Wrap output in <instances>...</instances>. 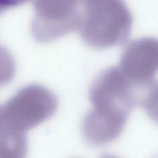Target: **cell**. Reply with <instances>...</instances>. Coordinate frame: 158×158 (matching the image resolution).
<instances>
[{
    "label": "cell",
    "instance_id": "277c9868",
    "mask_svg": "<svg viewBox=\"0 0 158 158\" xmlns=\"http://www.w3.org/2000/svg\"><path fill=\"white\" fill-rule=\"evenodd\" d=\"M31 31L35 38L45 43L79 28L81 7L75 1H36Z\"/></svg>",
    "mask_w": 158,
    "mask_h": 158
},
{
    "label": "cell",
    "instance_id": "8fae6325",
    "mask_svg": "<svg viewBox=\"0 0 158 158\" xmlns=\"http://www.w3.org/2000/svg\"><path fill=\"white\" fill-rule=\"evenodd\" d=\"M101 158H117V157H115V156H114L106 154V155H104V156H102Z\"/></svg>",
    "mask_w": 158,
    "mask_h": 158
},
{
    "label": "cell",
    "instance_id": "52a82bcc",
    "mask_svg": "<svg viewBox=\"0 0 158 158\" xmlns=\"http://www.w3.org/2000/svg\"><path fill=\"white\" fill-rule=\"evenodd\" d=\"M25 133L0 125V158H25Z\"/></svg>",
    "mask_w": 158,
    "mask_h": 158
},
{
    "label": "cell",
    "instance_id": "7a4b0ae2",
    "mask_svg": "<svg viewBox=\"0 0 158 158\" xmlns=\"http://www.w3.org/2000/svg\"><path fill=\"white\" fill-rule=\"evenodd\" d=\"M57 107V98L50 90L40 85H29L1 108V124L25 133L50 118Z\"/></svg>",
    "mask_w": 158,
    "mask_h": 158
},
{
    "label": "cell",
    "instance_id": "7c38bea8",
    "mask_svg": "<svg viewBox=\"0 0 158 158\" xmlns=\"http://www.w3.org/2000/svg\"><path fill=\"white\" fill-rule=\"evenodd\" d=\"M1 122V108H0V124Z\"/></svg>",
    "mask_w": 158,
    "mask_h": 158
},
{
    "label": "cell",
    "instance_id": "5b68a950",
    "mask_svg": "<svg viewBox=\"0 0 158 158\" xmlns=\"http://www.w3.org/2000/svg\"><path fill=\"white\" fill-rule=\"evenodd\" d=\"M118 68L135 83L154 79L158 72V40L143 37L131 41L122 54Z\"/></svg>",
    "mask_w": 158,
    "mask_h": 158
},
{
    "label": "cell",
    "instance_id": "3957f363",
    "mask_svg": "<svg viewBox=\"0 0 158 158\" xmlns=\"http://www.w3.org/2000/svg\"><path fill=\"white\" fill-rule=\"evenodd\" d=\"M139 85L127 78L117 67H109L93 81L89 99L93 108L129 115L139 106Z\"/></svg>",
    "mask_w": 158,
    "mask_h": 158
},
{
    "label": "cell",
    "instance_id": "30bf717a",
    "mask_svg": "<svg viewBox=\"0 0 158 158\" xmlns=\"http://www.w3.org/2000/svg\"><path fill=\"white\" fill-rule=\"evenodd\" d=\"M14 6V2L12 1H0V13Z\"/></svg>",
    "mask_w": 158,
    "mask_h": 158
},
{
    "label": "cell",
    "instance_id": "8992f818",
    "mask_svg": "<svg viewBox=\"0 0 158 158\" xmlns=\"http://www.w3.org/2000/svg\"><path fill=\"white\" fill-rule=\"evenodd\" d=\"M128 117L123 114L93 108L83 122V136L93 146L106 145L120 135Z\"/></svg>",
    "mask_w": 158,
    "mask_h": 158
},
{
    "label": "cell",
    "instance_id": "9c48e42d",
    "mask_svg": "<svg viewBox=\"0 0 158 158\" xmlns=\"http://www.w3.org/2000/svg\"><path fill=\"white\" fill-rule=\"evenodd\" d=\"M15 64L9 51L0 45V86L10 82L14 77Z\"/></svg>",
    "mask_w": 158,
    "mask_h": 158
},
{
    "label": "cell",
    "instance_id": "ba28073f",
    "mask_svg": "<svg viewBox=\"0 0 158 158\" xmlns=\"http://www.w3.org/2000/svg\"><path fill=\"white\" fill-rule=\"evenodd\" d=\"M139 106L144 109L151 120L158 123V81L156 79L143 86Z\"/></svg>",
    "mask_w": 158,
    "mask_h": 158
},
{
    "label": "cell",
    "instance_id": "6da1fadb",
    "mask_svg": "<svg viewBox=\"0 0 158 158\" xmlns=\"http://www.w3.org/2000/svg\"><path fill=\"white\" fill-rule=\"evenodd\" d=\"M79 31L82 40L96 48L125 43L131 33L133 17L126 3L120 0L82 2Z\"/></svg>",
    "mask_w": 158,
    "mask_h": 158
}]
</instances>
